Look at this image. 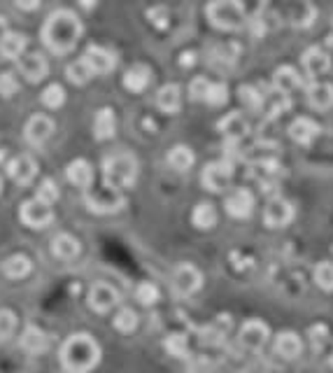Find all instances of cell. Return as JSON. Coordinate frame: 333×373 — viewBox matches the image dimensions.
Returning a JSON list of instances; mask_svg holds the SVG:
<instances>
[{"mask_svg":"<svg viewBox=\"0 0 333 373\" xmlns=\"http://www.w3.org/2000/svg\"><path fill=\"white\" fill-rule=\"evenodd\" d=\"M80 38H82V21L70 10H58L49 14V19L43 26V42L49 52L54 54L72 52Z\"/></svg>","mask_w":333,"mask_h":373,"instance_id":"6da1fadb","label":"cell"},{"mask_svg":"<svg viewBox=\"0 0 333 373\" xmlns=\"http://www.w3.org/2000/svg\"><path fill=\"white\" fill-rule=\"evenodd\" d=\"M101 362V345L89 334H72L61 345V364L68 373H89Z\"/></svg>","mask_w":333,"mask_h":373,"instance_id":"7a4b0ae2","label":"cell"},{"mask_svg":"<svg viewBox=\"0 0 333 373\" xmlns=\"http://www.w3.org/2000/svg\"><path fill=\"white\" fill-rule=\"evenodd\" d=\"M103 180L107 189L121 191L136 184L138 180V161L131 154H112L103 161Z\"/></svg>","mask_w":333,"mask_h":373,"instance_id":"3957f363","label":"cell"},{"mask_svg":"<svg viewBox=\"0 0 333 373\" xmlns=\"http://www.w3.org/2000/svg\"><path fill=\"white\" fill-rule=\"evenodd\" d=\"M205 14L219 31H240L245 26V7L240 0H212Z\"/></svg>","mask_w":333,"mask_h":373,"instance_id":"277c9868","label":"cell"},{"mask_svg":"<svg viewBox=\"0 0 333 373\" xmlns=\"http://www.w3.org/2000/svg\"><path fill=\"white\" fill-rule=\"evenodd\" d=\"M233 177V161H212L203 168V175H201V182L207 191H214L219 194L229 186Z\"/></svg>","mask_w":333,"mask_h":373,"instance_id":"5b68a950","label":"cell"},{"mask_svg":"<svg viewBox=\"0 0 333 373\" xmlns=\"http://www.w3.org/2000/svg\"><path fill=\"white\" fill-rule=\"evenodd\" d=\"M84 203L91 213H116L119 208H124L126 199L121 196V191H114V189H105L103 191H84Z\"/></svg>","mask_w":333,"mask_h":373,"instance_id":"8992f818","label":"cell"},{"mask_svg":"<svg viewBox=\"0 0 333 373\" xmlns=\"http://www.w3.org/2000/svg\"><path fill=\"white\" fill-rule=\"evenodd\" d=\"M173 287L180 296H191L203 287V273L194 264H180L173 270Z\"/></svg>","mask_w":333,"mask_h":373,"instance_id":"52a82bcc","label":"cell"},{"mask_svg":"<svg viewBox=\"0 0 333 373\" xmlns=\"http://www.w3.org/2000/svg\"><path fill=\"white\" fill-rule=\"evenodd\" d=\"M19 219L31 228H45L54 222V213H52V206H45V203H40L38 199H31L21 203Z\"/></svg>","mask_w":333,"mask_h":373,"instance_id":"ba28073f","label":"cell"},{"mask_svg":"<svg viewBox=\"0 0 333 373\" xmlns=\"http://www.w3.org/2000/svg\"><path fill=\"white\" fill-rule=\"evenodd\" d=\"M268 334H271L268 327H266L261 320H249L243 325V329H240L238 341H240V345L245 347V350L259 352V350H263L266 341H268Z\"/></svg>","mask_w":333,"mask_h":373,"instance_id":"9c48e42d","label":"cell"},{"mask_svg":"<svg viewBox=\"0 0 333 373\" xmlns=\"http://www.w3.org/2000/svg\"><path fill=\"white\" fill-rule=\"evenodd\" d=\"M294 219V206L282 196H275L268 201V206L263 210V222L271 228H282Z\"/></svg>","mask_w":333,"mask_h":373,"instance_id":"30bf717a","label":"cell"},{"mask_svg":"<svg viewBox=\"0 0 333 373\" xmlns=\"http://www.w3.org/2000/svg\"><path fill=\"white\" fill-rule=\"evenodd\" d=\"M82 61L91 68V73H94V75H107V73L114 70L116 54L110 52V49H105V47L91 45V47H87V52H84V56H82Z\"/></svg>","mask_w":333,"mask_h":373,"instance_id":"8fae6325","label":"cell"},{"mask_svg":"<svg viewBox=\"0 0 333 373\" xmlns=\"http://www.w3.org/2000/svg\"><path fill=\"white\" fill-rule=\"evenodd\" d=\"M119 303V292L107 283H96L89 290V306L96 312H110Z\"/></svg>","mask_w":333,"mask_h":373,"instance_id":"7c38bea8","label":"cell"},{"mask_svg":"<svg viewBox=\"0 0 333 373\" xmlns=\"http://www.w3.org/2000/svg\"><path fill=\"white\" fill-rule=\"evenodd\" d=\"M52 133H54V122L47 115H33L26 122V129H23L26 142H31V145H45L52 138Z\"/></svg>","mask_w":333,"mask_h":373,"instance_id":"4fadbf2b","label":"cell"},{"mask_svg":"<svg viewBox=\"0 0 333 373\" xmlns=\"http://www.w3.org/2000/svg\"><path fill=\"white\" fill-rule=\"evenodd\" d=\"M224 208L226 213L236 219H247L254 213V196L247 189H233L226 201H224Z\"/></svg>","mask_w":333,"mask_h":373,"instance_id":"5bb4252c","label":"cell"},{"mask_svg":"<svg viewBox=\"0 0 333 373\" xmlns=\"http://www.w3.org/2000/svg\"><path fill=\"white\" fill-rule=\"evenodd\" d=\"M36 173H38V164H36V159L28 157V154L16 157V159L10 161V164H7V175H10L12 180L16 184H21V186L31 184Z\"/></svg>","mask_w":333,"mask_h":373,"instance_id":"9a60e30c","label":"cell"},{"mask_svg":"<svg viewBox=\"0 0 333 373\" xmlns=\"http://www.w3.org/2000/svg\"><path fill=\"white\" fill-rule=\"evenodd\" d=\"M19 73L26 78L31 84H38V82H43L47 78V73H49V63H47V58L43 54H26L19 61Z\"/></svg>","mask_w":333,"mask_h":373,"instance_id":"2e32d148","label":"cell"},{"mask_svg":"<svg viewBox=\"0 0 333 373\" xmlns=\"http://www.w3.org/2000/svg\"><path fill=\"white\" fill-rule=\"evenodd\" d=\"M320 124L312 122L310 117H298V120L291 122L289 126V135L291 140L298 142V145H310V142H315V138L320 135Z\"/></svg>","mask_w":333,"mask_h":373,"instance_id":"e0dca14e","label":"cell"},{"mask_svg":"<svg viewBox=\"0 0 333 373\" xmlns=\"http://www.w3.org/2000/svg\"><path fill=\"white\" fill-rule=\"evenodd\" d=\"M65 177H68L70 184L80 186V189H91V184H94V168L84 159H75L65 168Z\"/></svg>","mask_w":333,"mask_h":373,"instance_id":"ac0fdd59","label":"cell"},{"mask_svg":"<svg viewBox=\"0 0 333 373\" xmlns=\"http://www.w3.org/2000/svg\"><path fill=\"white\" fill-rule=\"evenodd\" d=\"M303 68L307 70V75L320 78V75L331 70V56L320 47H307L305 54H303Z\"/></svg>","mask_w":333,"mask_h":373,"instance_id":"d6986e66","label":"cell"},{"mask_svg":"<svg viewBox=\"0 0 333 373\" xmlns=\"http://www.w3.org/2000/svg\"><path fill=\"white\" fill-rule=\"evenodd\" d=\"M307 105L315 110H329L333 107V84L329 82H312L305 91Z\"/></svg>","mask_w":333,"mask_h":373,"instance_id":"ffe728a7","label":"cell"},{"mask_svg":"<svg viewBox=\"0 0 333 373\" xmlns=\"http://www.w3.org/2000/svg\"><path fill=\"white\" fill-rule=\"evenodd\" d=\"M19 343H21L23 350L31 352V354H43V352H47V347H49V336L40 327L28 325L26 329H23Z\"/></svg>","mask_w":333,"mask_h":373,"instance_id":"44dd1931","label":"cell"},{"mask_svg":"<svg viewBox=\"0 0 333 373\" xmlns=\"http://www.w3.org/2000/svg\"><path fill=\"white\" fill-rule=\"evenodd\" d=\"M219 131L226 135L229 142H238L240 138H245L247 135L249 124L240 112H231L229 117H224V120L219 122Z\"/></svg>","mask_w":333,"mask_h":373,"instance_id":"7402d4cb","label":"cell"},{"mask_svg":"<svg viewBox=\"0 0 333 373\" xmlns=\"http://www.w3.org/2000/svg\"><path fill=\"white\" fill-rule=\"evenodd\" d=\"M301 84H303L301 75H298L296 68H291V65H282L273 73V87H275V91H280V93L296 91Z\"/></svg>","mask_w":333,"mask_h":373,"instance_id":"603a6c76","label":"cell"},{"mask_svg":"<svg viewBox=\"0 0 333 373\" xmlns=\"http://www.w3.org/2000/svg\"><path fill=\"white\" fill-rule=\"evenodd\" d=\"M156 105H159L161 112L165 115H175L182 107V91L178 84H163L156 93Z\"/></svg>","mask_w":333,"mask_h":373,"instance_id":"cb8c5ba5","label":"cell"},{"mask_svg":"<svg viewBox=\"0 0 333 373\" xmlns=\"http://www.w3.org/2000/svg\"><path fill=\"white\" fill-rule=\"evenodd\" d=\"M149 80H152V70H149V68L143 65V63L133 65V68H129L126 73H124V87H126L129 91H133V93L145 91L149 87Z\"/></svg>","mask_w":333,"mask_h":373,"instance_id":"d4e9b609","label":"cell"},{"mask_svg":"<svg viewBox=\"0 0 333 373\" xmlns=\"http://www.w3.org/2000/svg\"><path fill=\"white\" fill-rule=\"evenodd\" d=\"M23 49H26V36H21V33L7 31L0 38V56L7 58V61H16L23 54Z\"/></svg>","mask_w":333,"mask_h":373,"instance_id":"484cf974","label":"cell"},{"mask_svg":"<svg viewBox=\"0 0 333 373\" xmlns=\"http://www.w3.org/2000/svg\"><path fill=\"white\" fill-rule=\"evenodd\" d=\"M275 352L282 359H296L303 352V343L294 332H282L275 338Z\"/></svg>","mask_w":333,"mask_h":373,"instance_id":"4316f807","label":"cell"},{"mask_svg":"<svg viewBox=\"0 0 333 373\" xmlns=\"http://www.w3.org/2000/svg\"><path fill=\"white\" fill-rule=\"evenodd\" d=\"M52 254L56 259L70 261L80 254V241L72 238L70 233H58L56 238L52 241Z\"/></svg>","mask_w":333,"mask_h":373,"instance_id":"83f0119b","label":"cell"},{"mask_svg":"<svg viewBox=\"0 0 333 373\" xmlns=\"http://www.w3.org/2000/svg\"><path fill=\"white\" fill-rule=\"evenodd\" d=\"M114 131H116L114 112L110 107H101L94 117V135L98 140H107V138H112Z\"/></svg>","mask_w":333,"mask_h":373,"instance_id":"f1b7e54d","label":"cell"},{"mask_svg":"<svg viewBox=\"0 0 333 373\" xmlns=\"http://www.w3.org/2000/svg\"><path fill=\"white\" fill-rule=\"evenodd\" d=\"M31 259L26 257V254H12V257H7L3 261V273L7 278H12V280H21V278H26L31 273Z\"/></svg>","mask_w":333,"mask_h":373,"instance_id":"f546056e","label":"cell"},{"mask_svg":"<svg viewBox=\"0 0 333 373\" xmlns=\"http://www.w3.org/2000/svg\"><path fill=\"white\" fill-rule=\"evenodd\" d=\"M194 161H196L194 152H191V147H187V145H178V147H173V149L168 152V164H170L178 173L189 171V168L194 166Z\"/></svg>","mask_w":333,"mask_h":373,"instance_id":"4dcf8cb0","label":"cell"},{"mask_svg":"<svg viewBox=\"0 0 333 373\" xmlns=\"http://www.w3.org/2000/svg\"><path fill=\"white\" fill-rule=\"evenodd\" d=\"M191 222H194V226L207 231V228L217 224V210H214V206H210V203H198L194 213H191Z\"/></svg>","mask_w":333,"mask_h":373,"instance_id":"1f68e13d","label":"cell"},{"mask_svg":"<svg viewBox=\"0 0 333 373\" xmlns=\"http://www.w3.org/2000/svg\"><path fill=\"white\" fill-rule=\"evenodd\" d=\"M289 107H291V100L287 98V93L275 91V96L263 98V110H266V112H268L271 120H275V117L285 115Z\"/></svg>","mask_w":333,"mask_h":373,"instance_id":"d6a6232c","label":"cell"},{"mask_svg":"<svg viewBox=\"0 0 333 373\" xmlns=\"http://www.w3.org/2000/svg\"><path fill=\"white\" fill-rule=\"evenodd\" d=\"M315 285L320 287V290L324 292H333V264H329V261H322V264L315 266Z\"/></svg>","mask_w":333,"mask_h":373,"instance_id":"836d02e7","label":"cell"},{"mask_svg":"<svg viewBox=\"0 0 333 373\" xmlns=\"http://www.w3.org/2000/svg\"><path fill=\"white\" fill-rule=\"evenodd\" d=\"M240 100L245 103V107H249V110H254V112H259V110H263V93L256 89V87H252V84H247V87H240Z\"/></svg>","mask_w":333,"mask_h":373,"instance_id":"e575fe53","label":"cell"},{"mask_svg":"<svg viewBox=\"0 0 333 373\" xmlns=\"http://www.w3.org/2000/svg\"><path fill=\"white\" fill-rule=\"evenodd\" d=\"M65 75H68V80L72 82V84H87L91 78H94V73H91V68L82 61H75V63H70L68 68H65Z\"/></svg>","mask_w":333,"mask_h":373,"instance_id":"d590c367","label":"cell"},{"mask_svg":"<svg viewBox=\"0 0 333 373\" xmlns=\"http://www.w3.org/2000/svg\"><path fill=\"white\" fill-rule=\"evenodd\" d=\"M114 327L119 329L121 334H131L138 329V315L133 312L131 308H121L119 312L114 315Z\"/></svg>","mask_w":333,"mask_h":373,"instance_id":"8d00e7d4","label":"cell"},{"mask_svg":"<svg viewBox=\"0 0 333 373\" xmlns=\"http://www.w3.org/2000/svg\"><path fill=\"white\" fill-rule=\"evenodd\" d=\"M229 100V87L222 82H210V87H207V93H205V103L207 105H214L219 107Z\"/></svg>","mask_w":333,"mask_h":373,"instance_id":"74e56055","label":"cell"},{"mask_svg":"<svg viewBox=\"0 0 333 373\" xmlns=\"http://www.w3.org/2000/svg\"><path fill=\"white\" fill-rule=\"evenodd\" d=\"M165 350H168L173 357L185 359L189 354V341L182 334H170L168 338H165Z\"/></svg>","mask_w":333,"mask_h":373,"instance_id":"f35d334b","label":"cell"},{"mask_svg":"<svg viewBox=\"0 0 333 373\" xmlns=\"http://www.w3.org/2000/svg\"><path fill=\"white\" fill-rule=\"evenodd\" d=\"M36 199H38L40 203H45V206H54V203L58 201V186H56V182L49 180V177H47V180L40 182Z\"/></svg>","mask_w":333,"mask_h":373,"instance_id":"ab89813d","label":"cell"},{"mask_svg":"<svg viewBox=\"0 0 333 373\" xmlns=\"http://www.w3.org/2000/svg\"><path fill=\"white\" fill-rule=\"evenodd\" d=\"M43 103L52 110L61 107L65 103V91H63L61 84H49V87L43 91Z\"/></svg>","mask_w":333,"mask_h":373,"instance_id":"60d3db41","label":"cell"},{"mask_svg":"<svg viewBox=\"0 0 333 373\" xmlns=\"http://www.w3.org/2000/svg\"><path fill=\"white\" fill-rule=\"evenodd\" d=\"M136 299L138 303H143V306H154V303L159 301V287L152 283H140L136 290Z\"/></svg>","mask_w":333,"mask_h":373,"instance_id":"b9f144b4","label":"cell"},{"mask_svg":"<svg viewBox=\"0 0 333 373\" xmlns=\"http://www.w3.org/2000/svg\"><path fill=\"white\" fill-rule=\"evenodd\" d=\"M16 329V315L12 310L3 308L0 310V341H5V338H10Z\"/></svg>","mask_w":333,"mask_h":373,"instance_id":"7bdbcfd3","label":"cell"},{"mask_svg":"<svg viewBox=\"0 0 333 373\" xmlns=\"http://www.w3.org/2000/svg\"><path fill=\"white\" fill-rule=\"evenodd\" d=\"M16 91H19V80H16V75L14 73H3V75H0V96L12 98Z\"/></svg>","mask_w":333,"mask_h":373,"instance_id":"ee69618b","label":"cell"},{"mask_svg":"<svg viewBox=\"0 0 333 373\" xmlns=\"http://www.w3.org/2000/svg\"><path fill=\"white\" fill-rule=\"evenodd\" d=\"M207 87H210V82H207L205 78H196L194 82H191V87H189L191 100H205Z\"/></svg>","mask_w":333,"mask_h":373,"instance_id":"f6af8a7d","label":"cell"},{"mask_svg":"<svg viewBox=\"0 0 333 373\" xmlns=\"http://www.w3.org/2000/svg\"><path fill=\"white\" fill-rule=\"evenodd\" d=\"M310 341L315 345V350H322V347L327 345V341H329V329L324 327V325L312 327L310 329Z\"/></svg>","mask_w":333,"mask_h":373,"instance_id":"bcb514c9","label":"cell"},{"mask_svg":"<svg viewBox=\"0 0 333 373\" xmlns=\"http://www.w3.org/2000/svg\"><path fill=\"white\" fill-rule=\"evenodd\" d=\"M147 16H149V21L154 23V26H159V28H165L168 26V12H165V7H154V10H149L147 12Z\"/></svg>","mask_w":333,"mask_h":373,"instance_id":"7dc6e473","label":"cell"},{"mask_svg":"<svg viewBox=\"0 0 333 373\" xmlns=\"http://www.w3.org/2000/svg\"><path fill=\"white\" fill-rule=\"evenodd\" d=\"M14 5L23 12H33V10H38L40 7V0H14Z\"/></svg>","mask_w":333,"mask_h":373,"instance_id":"c3c4849f","label":"cell"},{"mask_svg":"<svg viewBox=\"0 0 333 373\" xmlns=\"http://www.w3.org/2000/svg\"><path fill=\"white\" fill-rule=\"evenodd\" d=\"M194 63V54L187 52V54H182V65H191Z\"/></svg>","mask_w":333,"mask_h":373,"instance_id":"681fc988","label":"cell"},{"mask_svg":"<svg viewBox=\"0 0 333 373\" xmlns=\"http://www.w3.org/2000/svg\"><path fill=\"white\" fill-rule=\"evenodd\" d=\"M98 0H80V5L84 7V10H91V7H96Z\"/></svg>","mask_w":333,"mask_h":373,"instance_id":"f907efd6","label":"cell"},{"mask_svg":"<svg viewBox=\"0 0 333 373\" xmlns=\"http://www.w3.org/2000/svg\"><path fill=\"white\" fill-rule=\"evenodd\" d=\"M7 33V21H5V16H0V38H3Z\"/></svg>","mask_w":333,"mask_h":373,"instance_id":"816d5d0a","label":"cell"},{"mask_svg":"<svg viewBox=\"0 0 333 373\" xmlns=\"http://www.w3.org/2000/svg\"><path fill=\"white\" fill-rule=\"evenodd\" d=\"M3 159H5V149H0V164H3Z\"/></svg>","mask_w":333,"mask_h":373,"instance_id":"f5cc1de1","label":"cell"},{"mask_svg":"<svg viewBox=\"0 0 333 373\" xmlns=\"http://www.w3.org/2000/svg\"><path fill=\"white\" fill-rule=\"evenodd\" d=\"M0 191H3V177H0Z\"/></svg>","mask_w":333,"mask_h":373,"instance_id":"db71d44e","label":"cell"},{"mask_svg":"<svg viewBox=\"0 0 333 373\" xmlns=\"http://www.w3.org/2000/svg\"><path fill=\"white\" fill-rule=\"evenodd\" d=\"M329 364H331V369H333V354H331V359H329Z\"/></svg>","mask_w":333,"mask_h":373,"instance_id":"11a10c76","label":"cell"},{"mask_svg":"<svg viewBox=\"0 0 333 373\" xmlns=\"http://www.w3.org/2000/svg\"><path fill=\"white\" fill-rule=\"evenodd\" d=\"M331 33H333V31H331Z\"/></svg>","mask_w":333,"mask_h":373,"instance_id":"9f6ffc18","label":"cell"}]
</instances>
